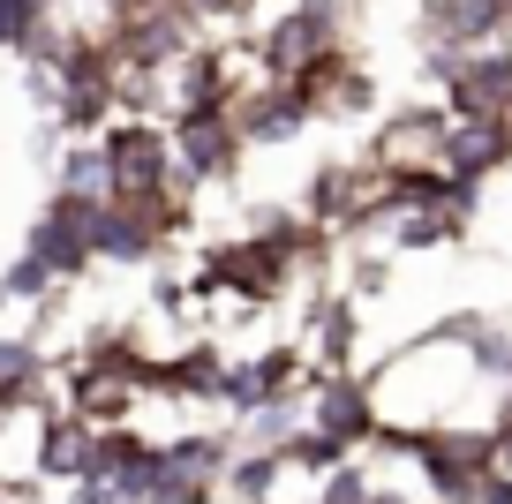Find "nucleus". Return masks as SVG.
Here are the masks:
<instances>
[{
    "label": "nucleus",
    "mask_w": 512,
    "mask_h": 504,
    "mask_svg": "<svg viewBox=\"0 0 512 504\" xmlns=\"http://www.w3.org/2000/svg\"><path fill=\"white\" fill-rule=\"evenodd\" d=\"M98 151L113 166V196L121 204H136V196H189L174 174V136H166L159 113H113Z\"/></svg>",
    "instance_id": "nucleus-1"
},
{
    "label": "nucleus",
    "mask_w": 512,
    "mask_h": 504,
    "mask_svg": "<svg viewBox=\"0 0 512 504\" xmlns=\"http://www.w3.org/2000/svg\"><path fill=\"white\" fill-rule=\"evenodd\" d=\"M166 136H174V174L181 189H211V181H234L241 174V151L249 136L234 128L226 106H189V113H166Z\"/></svg>",
    "instance_id": "nucleus-2"
},
{
    "label": "nucleus",
    "mask_w": 512,
    "mask_h": 504,
    "mask_svg": "<svg viewBox=\"0 0 512 504\" xmlns=\"http://www.w3.org/2000/svg\"><path fill=\"white\" fill-rule=\"evenodd\" d=\"M339 31H347V0H287V16H272L264 38H256L264 83H287L302 61H317L324 46H339Z\"/></svg>",
    "instance_id": "nucleus-3"
},
{
    "label": "nucleus",
    "mask_w": 512,
    "mask_h": 504,
    "mask_svg": "<svg viewBox=\"0 0 512 504\" xmlns=\"http://www.w3.org/2000/svg\"><path fill=\"white\" fill-rule=\"evenodd\" d=\"M91 219H98V204H83V196H61L53 189L46 196V211L31 219V234H23V249L31 256H46L53 264V279H83V271L98 264V249H91Z\"/></svg>",
    "instance_id": "nucleus-4"
},
{
    "label": "nucleus",
    "mask_w": 512,
    "mask_h": 504,
    "mask_svg": "<svg viewBox=\"0 0 512 504\" xmlns=\"http://www.w3.org/2000/svg\"><path fill=\"white\" fill-rule=\"evenodd\" d=\"M445 128H452V106L445 98H415V106H392L369 136V166H437L445 158Z\"/></svg>",
    "instance_id": "nucleus-5"
},
{
    "label": "nucleus",
    "mask_w": 512,
    "mask_h": 504,
    "mask_svg": "<svg viewBox=\"0 0 512 504\" xmlns=\"http://www.w3.org/2000/svg\"><path fill=\"white\" fill-rule=\"evenodd\" d=\"M512 23H505V0H422L415 8V46L437 53H475V46H505Z\"/></svg>",
    "instance_id": "nucleus-6"
},
{
    "label": "nucleus",
    "mask_w": 512,
    "mask_h": 504,
    "mask_svg": "<svg viewBox=\"0 0 512 504\" xmlns=\"http://www.w3.org/2000/svg\"><path fill=\"white\" fill-rule=\"evenodd\" d=\"M377 392H369L362 377H317L309 369V429H324L332 444H347V452H369V437H377Z\"/></svg>",
    "instance_id": "nucleus-7"
},
{
    "label": "nucleus",
    "mask_w": 512,
    "mask_h": 504,
    "mask_svg": "<svg viewBox=\"0 0 512 504\" xmlns=\"http://www.w3.org/2000/svg\"><path fill=\"white\" fill-rule=\"evenodd\" d=\"M445 166L467 181H490L512 166V113H452L445 128Z\"/></svg>",
    "instance_id": "nucleus-8"
},
{
    "label": "nucleus",
    "mask_w": 512,
    "mask_h": 504,
    "mask_svg": "<svg viewBox=\"0 0 512 504\" xmlns=\"http://www.w3.org/2000/svg\"><path fill=\"white\" fill-rule=\"evenodd\" d=\"M98 467V422H83V414L53 407L46 429H38V482H91Z\"/></svg>",
    "instance_id": "nucleus-9"
},
{
    "label": "nucleus",
    "mask_w": 512,
    "mask_h": 504,
    "mask_svg": "<svg viewBox=\"0 0 512 504\" xmlns=\"http://www.w3.org/2000/svg\"><path fill=\"white\" fill-rule=\"evenodd\" d=\"M354 347H362L354 294H317L309 301V369L317 377H354Z\"/></svg>",
    "instance_id": "nucleus-10"
},
{
    "label": "nucleus",
    "mask_w": 512,
    "mask_h": 504,
    "mask_svg": "<svg viewBox=\"0 0 512 504\" xmlns=\"http://www.w3.org/2000/svg\"><path fill=\"white\" fill-rule=\"evenodd\" d=\"M377 196V166H347V158H332V166H317L309 174V196H302V219H317V226H332V234H347V219Z\"/></svg>",
    "instance_id": "nucleus-11"
},
{
    "label": "nucleus",
    "mask_w": 512,
    "mask_h": 504,
    "mask_svg": "<svg viewBox=\"0 0 512 504\" xmlns=\"http://www.w3.org/2000/svg\"><path fill=\"white\" fill-rule=\"evenodd\" d=\"M452 113H505L512 106V46H475L460 61V76L445 83Z\"/></svg>",
    "instance_id": "nucleus-12"
},
{
    "label": "nucleus",
    "mask_w": 512,
    "mask_h": 504,
    "mask_svg": "<svg viewBox=\"0 0 512 504\" xmlns=\"http://www.w3.org/2000/svg\"><path fill=\"white\" fill-rule=\"evenodd\" d=\"M226 354L219 347H181L166 354V399H196V407H219L226 399Z\"/></svg>",
    "instance_id": "nucleus-13"
},
{
    "label": "nucleus",
    "mask_w": 512,
    "mask_h": 504,
    "mask_svg": "<svg viewBox=\"0 0 512 504\" xmlns=\"http://www.w3.org/2000/svg\"><path fill=\"white\" fill-rule=\"evenodd\" d=\"M452 241H467V219L460 211H400V219L384 226V249L392 256H430V249H452Z\"/></svg>",
    "instance_id": "nucleus-14"
},
{
    "label": "nucleus",
    "mask_w": 512,
    "mask_h": 504,
    "mask_svg": "<svg viewBox=\"0 0 512 504\" xmlns=\"http://www.w3.org/2000/svg\"><path fill=\"white\" fill-rule=\"evenodd\" d=\"M53 189L61 196H83V204H113V166L106 151L91 143H61V158H53Z\"/></svg>",
    "instance_id": "nucleus-15"
},
{
    "label": "nucleus",
    "mask_w": 512,
    "mask_h": 504,
    "mask_svg": "<svg viewBox=\"0 0 512 504\" xmlns=\"http://www.w3.org/2000/svg\"><path fill=\"white\" fill-rule=\"evenodd\" d=\"M287 452H234L226 459V504H279V482H287Z\"/></svg>",
    "instance_id": "nucleus-16"
},
{
    "label": "nucleus",
    "mask_w": 512,
    "mask_h": 504,
    "mask_svg": "<svg viewBox=\"0 0 512 504\" xmlns=\"http://www.w3.org/2000/svg\"><path fill=\"white\" fill-rule=\"evenodd\" d=\"M46 23H53V0H0V53H16V61H23Z\"/></svg>",
    "instance_id": "nucleus-17"
},
{
    "label": "nucleus",
    "mask_w": 512,
    "mask_h": 504,
    "mask_svg": "<svg viewBox=\"0 0 512 504\" xmlns=\"http://www.w3.org/2000/svg\"><path fill=\"white\" fill-rule=\"evenodd\" d=\"M0 286H8V301H31V309H46V301L61 294V279H53V264H46V256H31V249H23L16 264L0 271Z\"/></svg>",
    "instance_id": "nucleus-18"
},
{
    "label": "nucleus",
    "mask_w": 512,
    "mask_h": 504,
    "mask_svg": "<svg viewBox=\"0 0 512 504\" xmlns=\"http://www.w3.org/2000/svg\"><path fill=\"white\" fill-rule=\"evenodd\" d=\"M347 444H332V437H324V429H302V437H294L287 444V467L294 474H309V482H324V474H332V467H347Z\"/></svg>",
    "instance_id": "nucleus-19"
},
{
    "label": "nucleus",
    "mask_w": 512,
    "mask_h": 504,
    "mask_svg": "<svg viewBox=\"0 0 512 504\" xmlns=\"http://www.w3.org/2000/svg\"><path fill=\"white\" fill-rule=\"evenodd\" d=\"M332 113H339V121H369V113H377V76H369L362 61H354L347 76H339V91H332Z\"/></svg>",
    "instance_id": "nucleus-20"
},
{
    "label": "nucleus",
    "mask_w": 512,
    "mask_h": 504,
    "mask_svg": "<svg viewBox=\"0 0 512 504\" xmlns=\"http://www.w3.org/2000/svg\"><path fill=\"white\" fill-rule=\"evenodd\" d=\"M369 489H377V474H369L362 459H347V467H332L317 482V504H369Z\"/></svg>",
    "instance_id": "nucleus-21"
},
{
    "label": "nucleus",
    "mask_w": 512,
    "mask_h": 504,
    "mask_svg": "<svg viewBox=\"0 0 512 504\" xmlns=\"http://www.w3.org/2000/svg\"><path fill=\"white\" fill-rule=\"evenodd\" d=\"M174 8H181L189 23H196V31H234V23L249 16L256 0H174Z\"/></svg>",
    "instance_id": "nucleus-22"
},
{
    "label": "nucleus",
    "mask_w": 512,
    "mask_h": 504,
    "mask_svg": "<svg viewBox=\"0 0 512 504\" xmlns=\"http://www.w3.org/2000/svg\"><path fill=\"white\" fill-rule=\"evenodd\" d=\"M384 286H392V249H384V256H354V264H347V294L354 301H377Z\"/></svg>",
    "instance_id": "nucleus-23"
},
{
    "label": "nucleus",
    "mask_w": 512,
    "mask_h": 504,
    "mask_svg": "<svg viewBox=\"0 0 512 504\" xmlns=\"http://www.w3.org/2000/svg\"><path fill=\"white\" fill-rule=\"evenodd\" d=\"M490 437H497V467H512V384H505V399H497V414H490Z\"/></svg>",
    "instance_id": "nucleus-24"
},
{
    "label": "nucleus",
    "mask_w": 512,
    "mask_h": 504,
    "mask_svg": "<svg viewBox=\"0 0 512 504\" xmlns=\"http://www.w3.org/2000/svg\"><path fill=\"white\" fill-rule=\"evenodd\" d=\"M475 504H512V467H490V474H482Z\"/></svg>",
    "instance_id": "nucleus-25"
},
{
    "label": "nucleus",
    "mask_w": 512,
    "mask_h": 504,
    "mask_svg": "<svg viewBox=\"0 0 512 504\" xmlns=\"http://www.w3.org/2000/svg\"><path fill=\"white\" fill-rule=\"evenodd\" d=\"M369 504H415V497H407V489H392V482H377V489H369Z\"/></svg>",
    "instance_id": "nucleus-26"
},
{
    "label": "nucleus",
    "mask_w": 512,
    "mask_h": 504,
    "mask_svg": "<svg viewBox=\"0 0 512 504\" xmlns=\"http://www.w3.org/2000/svg\"><path fill=\"white\" fill-rule=\"evenodd\" d=\"M0 309H8V286H0Z\"/></svg>",
    "instance_id": "nucleus-27"
},
{
    "label": "nucleus",
    "mask_w": 512,
    "mask_h": 504,
    "mask_svg": "<svg viewBox=\"0 0 512 504\" xmlns=\"http://www.w3.org/2000/svg\"><path fill=\"white\" fill-rule=\"evenodd\" d=\"M0 422H8V414H0Z\"/></svg>",
    "instance_id": "nucleus-28"
},
{
    "label": "nucleus",
    "mask_w": 512,
    "mask_h": 504,
    "mask_svg": "<svg viewBox=\"0 0 512 504\" xmlns=\"http://www.w3.org/2000/svg\"><path fill=\"white\" fill-rule=\"evenodd\" d=\"M505 384H512V377H505Z\"/></svg>",
    "instance_id": "nucleus-29"
},
{
    "label": "nucleus",
    "mask_w": 512,
    "mask_h": 504,
    "mask_svg": "<svg viewBox=\"0 0 512 504\" xmlns=\"http://www.w3.org/2000/svg\"><path fill=\"white\" fill-rule=\"evenodd\" d=\"M505 113H512V106H505Z\"/></svg>",
    "instance_id": "nucleus-30"
}]
</instances>
